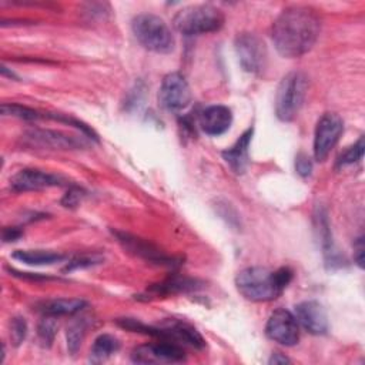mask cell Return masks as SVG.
Listing matches in <instances>:
<instances>
[{
    "label": "cell",
    "mask_w": 365,
    "mask_h": 365,
    "mask_svg": "<svg viewBox=\"0 0 365 365\" xmlns=\"http://www.w3.org/2000/svg\"><path fill=\"white\" fill-rule=\"evenodd\" d=\"M321 19L308 6H289L274 20L271 38L277 51L287 58H297L308 53L318 40Z\"/></svg>",
    "instance_id": "1"
},
{
    "label": "cell",
    "mask_w": 365,
    "mask_h": 365,
    "mask_svg": "<svg viewBox=\"0 0 365 365\" xmlns=\"http://www.w3.org/2000/svg\"><path fill=\"white\" fill-rule=\"evenodd\" d=\"M294 272L288 267L269 269L265 267H247L235 277L238 292L254 302H267L278 298L291 282Z\"/></svg>",
    "instance_id": "2"
},
{
    "label": "cell",
    "mask_w": 365,
    "mask_h": 365,
    "mask_svg": "<svg viewBox=\"0 0 365 365\" xmlns=\"http://www.w3.org/2000/svg\"><path fill=\"white\" fill-rule=\"evenodd\" d=\"M137 41L147 50L157 54H168L174 50L175 38L164 19L151 13H143L131 21Z\"/></svg>",
    "instance_id": "3"
},
{
    "label": "cell",
    "mask_w": 365,
    "mask_h": 365,
    "mask_svg": "<svg viewBox=\"0 0 365 365\" xmlns=\"http://www.w3.org/2000/svg\"><path fill=\"white\" fill-rule=\"evenodd\" d=\"M224 13L212 4L187 6L174 16L175 29L185 36L218 31L224 24Z\"/></svg>",
    "instance_id": "4"
},
{
    "label": "cell",
    "mask_w": 365,
    "mask_h": 365,
    "mask_svg": "<svg viewBox=\"0 0 365 365\" xmlns=\"http://www.w3.org/2000/svg\"><path fill=\"white\" fill-rule=\"evenodd\" d=\"M308 78L302 71L288 73L278 84L275 93V114L281 121H292L304 106Z\"/></svg>",
    "instance_id": "5"
},
{
    "label": "cell",
    "mask_w": 365,
    "mask_h": 365,
    "mask_svg": "<svg viewBox=\"0 0 365 365\" xmlns=\"http://www.w3.org/2000/svg\"><path fill=\"white\" fill-rule=\"evenodd\" d=\"M344 131V121L336 113H325L317 123L314 134V157L325 161L332 148L339 141Z\"/></svg>",
    "instance_id": "6"
},
{
    "label": "cell",
    "mask_w": 365,
    "mask_h": 365,
    "mask_svg": "<svg viewBox=\"0 0 365 365\" xmlns=\"http://www.w3.org/2000/svg\"><path fill=\"white\" fill-rule=\"evenodd\" d=\"M192 94L188 81L181 73L167 74L158 90V103L168 111L184 110L191 103Z\"/></svg>",
    "instance_id": "7"
},
{
    "label": "cell",
    "mask_w": 365,
    "mask_h": 365,
    "mask_svg": "<svg viewBox=\"0 0 365 365\" xmlns=\"http://www.w3.org/2000/svg\"><path fill=\"white\" fill-rule=\"evenodd\" d=\"M235 53L241 67L248 73H261L267 63L264 41L252 33H241L235 38Z\"/></svg>",
    "instance_id": "8"
},
{
    "label": "cell",
    "mask_w": 365,
    "mask_h": 365,
    "mask_svg": "<svg viewBox=\"0 0 365 365\" xmlns=\"http://www.w3.org/2000/svg\"><path fill=\"white\" fill-rule=\"evenodd\" d=\"M131 361L135 364H177L185 361V352L180 345L170 341L144 344L133 349Z\"/></svg>",
    "instance_id": "9"
},
{
    "label": "cell",
    "mask_w": 365,
    "mask_h": 365,
    "mask_svg": "<svg viewBox=\"0 0 365 365\" xmlns=\"http://www.w3.org/2000/svg\"><path fill=\"white\" fill-rule=\"evenodd\" d=\"M265 334L274 342L292 346L299 341V324L292 312L278 308L269 315L265 325Z\"/></svg>",
    "instance_id": "10"
},
{
    "label": "cell",
    "mask_w": 365,
    "mask_h": 365,
    "mask_svg": "<svg viewBox=\"0 0 365 365\" xmlns=\"http://www.w3.org/2000/svg\"><path fill=\"white\" fill-rule=\"evenodd\" d=\"M23 141L26 145L40 150H74L86 145V141L83 138H77L61 131L41 128L27 131L23 135Z\"/></svg>",
    "instance_id": "11"
},
{
    "label": "cell",
    "mask_w": 365,
    "mask_h": 365,
    "mask_svg": "<svg viewBox=\"0 0 365 365\" xmlns=\"http://www.w3.org/2000/svg\"><path fill=\"white\" fill-rule=\"evenodd\" d=\"M66 180L60 175L36 170V168H24L17 171L10 178V188L16 192H26V191H37L50 187L64 185Z\"/></svg>",
    "instance_id": "12"
},
{
    "label": "cell",
    "mask_w": 365,
    "mask_h": 365,
    "mask_svg": "<svg viewBox=\"0 0 365 365\" xmlns=\"http://www.w3.org/2000/svg\"><path fill=\"white\" fill-rule=\"evenodd\" d=\"M298 324L312 335H324L329 329L328 317L322 305L317 301H304L295 307Z\"/></svg>",
    "instance_id": "13"
},
{
    "label": "cell",
    "mask_w": 365,
    "mask_h": 365,
    "mask_svg": "<svg viewBox=\"0 0 365 365\" xmlns=\"http://www.w3.org/2000/svg\"><path fill=\"white\" fill-rule=\"evenodd\" d=\"M232 123V113L227 106L214 104L200 113L198 124L208 135H221L230 130Z\"/></svg>",
    "instance_id": "14"
},
{
    "label": "cell",
    "mask_w": 365,
    "mask_h": 365,
    "mask_svg": "<svg viewBox=\"0 0 365 365\" xmlns=\"http://www.w3.org/2000/svg\"><path fill=\"white\" fill-rule=\"evenodd\" d=\"M118 241L123 244V247L133 252L137 257H141L150 262H155V264H161V265H173L174 264V258L165 255L163 251H160L157 247H154L153 244L133 237L130 234H124V232H115Z\"/></svg>",
    "instance_id": "15"
},
{
    "label": "cell",
    "mask_w": 365,
    "mask_h": 365,
    "mask_svg": "<svg viewBox=\"0 0 365 365\" xmlns=\"http://www.w3.org/2000/svg\"><path fill=\"white\" fill-rule=\"evenodd\" d=\"M252 128L245 130L230 148L222 151V158L230 165V168L237 174H242L248 167V148L252 140Z\"/></svg>",
    "instance_id": "16"
},
{
    "label": "cell",
    "mask_w": 365,
    "mask_h": 365,
    "mask_svg": "<svg viewBox=\"0 0 365 365\" xmlns=\"http://www.w3.org/2000/svg\"><path fill=\"white\" fill-rule=\"evenodd\" d=\"M86 307V301L80 298H57L51 301H46L40 305V311L47 317H63V315H74L80 312Z\"/></svg>",
    "instance_id": "17"
},
{
    "label": "cell",
    "mask_w": 365,
    "mask_h": 365,
    "mask_svg": "<svg viewBox=\"0 0 365 365\" xmlns=\"http://www.w3.org/2000/svg\"><path fill=\"white\" fill-rule=\"evenodd\" d=\"M11 257L27 265H53L66 258L63 254L44 250H17Z\"/></svg>",
    "instance_id": "18"
},
{
    "label": "cell",
    "mask_w": 365,
    "mask_h": 365,
    "mask_svg": "<svg viewBox=\"0 0 365 365\" xmlns=\"http://www.w3.org/2000/svg\"><path fill=\"white\" fill-rule=\"evenodd\" d=\"M120 349V342L115 336L110 334H103L97 336L93 342L91 351H90V361L91 362H103L108 359L111 355H114Z\"/></svg>",
    "instance_id": "19"
},
{
    "label": "cell",
    "mask_w": 365,
    "mask_h": 365,
    "mask_svg": "<svg viewBox=\"0 0 365 365\" xmlns=\"http://www.w3.org/2000/svg\"><path fill=\"white\" fill-rule=\"evenodd\" d=\"M198 282L197 279L191 278H170L161 284H157L150 288V292L154 295H167V294H174V292H182V291H190V289H197Z\"/></svg>",
    "instance_id": "20"
},
{
    "label": "cell",
    "mask_w": 365,
    "mask_h": 365,
    "mask_svg": "<svg viewBox=\"0 0 365 365\" xmlns=\"http://www.w3.org/2000/svg\"><path fill=\"white\" fill-rule=\"evenodd\" d=\"M87 334V321L86 318H80L73 321L67 328V348L71 355H76V352L80 349L84 336Z\"/></svg>",
    "instance_id": "21"
},
{
    "label": "cell",
    "mask_w": 365,
    "mask_h": 365,
    "mask_svg": "<svg viewBox=\"0 0 365 365\" xmlns=\"http://www.w3.org/2000/svg\"><path fill=\"white\" fill-rule=\"evenodd\" d=\"M1 113L3 115H13L21 120H38V118H46V114H41L37 110H33L26 106L20 104H1Z\"/></svg>",
    "instance_id": "22"
},
{
    "label": "cell",
    "mask_w": 365,
    "mask_h": 365,
    "mask_svg": "<svg viewBox=\"0 0 365 365\" xmlns=\"http://www.w3.org/2000/svg\"><path fill=\"white\" fill-rule=\"evenodd\" d=\"M364 148H365V143H364V137H361L355 144H352L351 147H348L336 160V167H345V165H351L354 163H358L359 160H362L364 157Z\"/></svg>",
    "instance_id": "23"
},
{
    "label": "cell",
    "mask_w": 365,
    "mask_h": 365,
    "mask_svg": "<svg viewBox=\"0 0 365 365\" xmlns=\"http://www.w3.org/2000/svg\"><path fill=\"white\" fill-rule=\"evenodd\" d=\"M56 329H57V325L54 322V317L44 315V318L41 319V322L38 324V328H37V334H38V338L43 342V345H47V346L51 345L54 335H56Z\"/></svg>",
    "instance_id": "24"
},
{
    "label": "cell",
    "mask_w": 365,
    "mask_h": 365,
    "mask_svg": "<svg viewBox=\"0 0 365 365\" xmlns=\"http://www.w3.org/2000/svg\"><path fill=\"white\" fill-rule=\"evenodd\" d=\"M27 335V322L21 317H14L10 322V338L14 346H19Z\"/></svg>",
    "instance_id": "25"
},
{
    "label": "cell",
    "mask_w": 365,
    "mask_h": 365,
    "mask_svg": "<svg viewBox=\"0 0 365 365\" xmlns=\"http://www.w3.org/2000/svg\"><path fill=\"white\" fill-rule=\"evenodd\" d=\"M295 170H297V173L299 175L308 177L311 174V171H312V161H311V158L307 154L299 153L297 155V158H295Z\"/></svg>",
    "instance_id": "26"
},
{
    "label": "cell",
    "mask_w": 365,
    "mask_h": 365,
    "mask_svg": "<svg viewBox=\"0 0 365 365\" xmlns=\"http://www.w3.org/2000/svg\"><path fill=\"white\" fill-rule=\"evenodd\" d=\"M98 261H100V258L94 259L93 257H91V258H90V257H80V258H76V259H73L71 262H68L67 267L64 268V271H71V269H74V268L90 267V265H93V264H97Z\"/></svg>",
    "instance_id": "27"
},
{
    "label": "cell",
    "mask_w": 365,
    "mask_h": 365,
    "mask_svg": "<svg viewBox=\"0 0 365 365\" xmlns=\"http://www.w3.org/2000/svg\"><path fill=\"white\" fill-rule=\"evenodd\" d=\"M81 200V191L78 188H71L68 190V192L64 195L63 198V204L66 207H76L78 204V201Z\"/></svg>",
    "instance_id": "28"
},
{
    "label": "cell",
    "mask_w": 365,
    "mask_h": 365,
    "mask_svg": "<svg viewBox=\"0 0 365 365\" xmlns=\"http://www.w3.org/2000/svg\"><path fill=\"white\" fill-rule=\"evenodd\" d=\"M354 258L359 268L364 267V237H358L354 244Z\"/></svg>",
    "instance_id": "29"
},
{
    "label": "cell",
    "mask_w": 365,
    "mask_h": 365,
    "mask_svg": "<svg viewBox=\"0 0 365 365\" xmlns=\"http://www.w3.org/2000/svg\"><path fill=\"white\" fill-rule=\"evenodd\" d=\"M21 237V231L16 227H7L3 230V241L4 242H10V241H16L17 238Z\"/></svg>",
    "instance_id": "30"
},
{
    "label": "cell",
    "mask_w": 365,
    "mask_h": 365,
    "mask_svg": "<svg viewBox=\"0 0 365 365\" xmlns=\"http://www.w3.org/2000/svg\"><path fill=\"white\" fill-rule=\"evenodd\" d=\"M285 362H289V359L287 356L281 355L279 352L272 354V356L269 358V364H285Z\"/></svg>",
    "instance_id": "31"
}]
</instances>
